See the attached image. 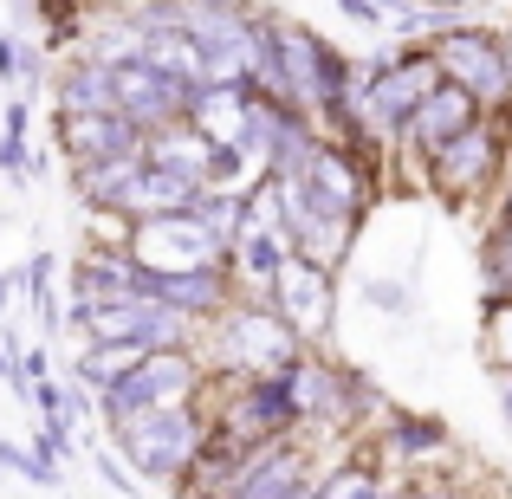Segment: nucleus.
Wrapping results in <instances>:
<instances>
[{
	"label": "nucleus",
	"mask_w": 512,
	"mask_h": 499,
	"mask_svg": "<svg viewBox=\"0 0 512 499\" xmlns=\"http://www.w3.org/2000/svg\"><path fill=\"white\" fill-rule=\"evenodd\" d=\"M59 111L65 117H78V111H117V65H104V59H78L72 72L59 78Z\"/></svg>",
	"instance_id": "nucleus-14"
},
{
	"label": "nucleus",
	"mask_w": 512,
	"mask_h": 499,
	"mask_svg": "<svg viewBox=\"0 0 512 499\" xmlns=\"http://www.w3.org/2000/svg\"><path fill=\"white\" fill-rule=\"evenodd\" d=\"M279 389H286V402H292V422H344L350 402H357L350 376L325 370V363H312V357H292L286 370H279Z\"/></svg>",
	"instance_id": "nucleus-9"
},
{
	"label": "nucleus",
	"mask_w": 512,
	"mask_h": 499,
	"mask_svg": "<svg viewBox=\"0 0 512 499\" xmlns=\"http://www.w3.org/2000/svg\"><path fill=\"white\" fill-rule=\"evenodd\" d=\"M383 487H376L370 467H338V474L318 480V499H376Z\"/></svg>",
	"instance_id": "nucleus-17"
},
{
	"label": "nucleus",
	"mask_w": 512,
	"mask_h": 499,
	"mask_svg": "<svg viewBox=\"0 0 512 499\" xmlns=\"http://www.w3.org/2000/svg\"><path fill=\"white\" fill-rule=\"evenodd\" d=\"M474 124H480V98H474L467 85H454V78H441V85H435V91H428V98L409 111L402 137H409V150L435 156L441 143H454L461 130H474Z\"/></svg>",
	"instance_id": "nucleus-8"
},
{
	"label": "nucleus",
	"mask_w": 512,
	"mask_h": 499,
	"mask_svg": "<svg viewBox=\"0 0 512 499\" xmlns=\"http://www.w3.org/2000/svg\"><path fill=\"white\" fill-rule=\"evenodd\" d=\"M435 59H441V78L467 85L480 104H487V98H512L506 46H500V33H487V26H454V33H441Z\"/></svg>",
	"instance_id": "nucleus-6"
},
{
	"label": "nucleus",
	"mask_w": 512,
	"mask_h": 499,
	"mask_svg": "<svg viewBox=\"0 0 512 499\" xmlns=\"http://www.w3.org/2000/svg\"><path fill=\"white\" fill-rule=\"evenodd\" d=\"M292 357H299V331L279 312H221V325H214L221 376H279Z\"/></svg>",
	"instance_id": "nucleus-3"
},
{
	"label": "nucleus",
	"mask_w": 512,
	"mask_h": 499,
	"mask_svg": "<svg viewBox=\"0 0 512 499\" xmlns=\"http://www.w3.org/2000/svg\"><path fill=\"white\" fill-rule=\"evenodd\" d=\"M500 396H506V415H512V370L500 376Z\"/></svg>",
	"instance_id": "nucleus-20"
},
{
	"label": "nucleus",
	"mask_w": 512,
	"mask_h": 499,
	"mask_svg": "<svg viewBox=\"0 0 512 499\" xmlns=\"http://www.w3.org/2000/svg\"><path fill=\"white\" fill-rule=\"evenodd\" d=\"M117 435H124L130 461H137L143 474L188 480L201 441H208V415H201L195 402H182V409H143V415H130V422H117Z\"/></svg>",
	"instance_id": "nucleus-1"
},
{
	"label": "nucleus",
	"mask_w": 512,
	"mask_h": 499,
	"mask_svg": "<svg viewBox=\"0 0 512 499\" xmlns=\"http://www.w3.org/2000/svg\"><path fill=\"white\" fill-rule=\"evenodd\" d=\"M273 305L279 318H286L292 331H325L331 325V279L318 260H305V253H286V266L273 273Z\"/></svg>",
	"instance_id": "nucleus-10"
},
{
	"label": "nucleus",
	"mask_w": 512,
	"mask_h": 499,
	"mask_svg": "<svg viewBox=\"0 0 512 499\" xmlns=\"http://www.w3.org/2000/svg\"><path fill=\"white\" fill-rule=\"evenodd\" d=\"M487 286H493V299L512 305V234L493 240V253H487Z\"/></svg>",
	"instance_id": "nucleus-18"
},
{
	"label": "nucleus",
	"mask_w": 512,
	"mask_h": 499,
	"mask_svg": "<svg viewBox=\"0 0 512 499\" xmlns=\"http://www.w3.org/2000/svg\"><path fill=\"white\" fill-rule=\"evenodd\" d=\"M286 499H318V480H299V487H292Z\"/></svg>",
	"instance_id": "nucleus-19"
},
{
	"label": "nucleus",
	"mask_w": 512,
	"mask_h": 499,
	"mask_svg": "<svg viewBox=\"0 0 512 499\" xmlns=\"http://www.w3.org/2000/svg\"><path fill=\"white\" fill-rule=\"evenodd\" d=\"M376 499H409V493H376Z\"/></svg>",
	"instance_id": "nucleus-22"
},
{
	"label": "nucleus",
	"mask_w": 512,
	"mask_h": 499,
	"mask_svg": "<svg viewBox=\"0 0 512 499\" xmlns=\"http://www.w3.org/2000/svg\"><path fill=\"white\" fill-rule=\"evenodd\" d=\"M500 227H506V234H512V195H506V208H500Z\"/></svg>",
	"instance_id": "nucleus-21"
},
{
	"label": "nucleus",
	"mask_w": 512,
	"mask_h": 499,
	"mask_svg": "<svg viewBox=\"0 0 512 499\" xmlns=\"http://www.w3.org/2000/svg\"><path fill=\"white\" fill-rule=\"evenodd\" d=\"M435 85H441V59H435V52H409V59H396V65H376V72L363 78V91H357V117H363V124H376V130H396V137H402L409 111H415V104H422Z\"/></svg>",
	"instance_id": "nucleus-4"
},
{
	"label": "nucleus",
	"mask_w": 512,
	"mask_h": 499,
	"mask_svg": "<svg viewBox=\"0 0 512 499\" xmlns=\"http://www.w3.org/2000/svg\"><path fill=\"white\" fill-rule=\"evenodd\" d=\"M201 383H208V376H201V363L188 357V344H182V350H150L137 370L117 376L98 396H104V415H111V422H130V415H143V409H182V402H195Z\"/></svg>",
	"instance_id": "nucleus-2"
},
{
	"label": "nucleus",
	"mask_w": 512,
	"mask_h": 499,
	"mask_svg": "<svg viewBox=\"0 0 512 499\" xmlns=\"http://www.w3.org/2000/svg\"><path fill=\"white\" fill-rule=\"evenodd\" d=\"M247 117H253V91L247 85H201L195 104H188V124L214 143V150H234L247 137Z\"/></svg>",
	"instance_id": "nucleus-12"
},
{
	"label": "nucleus",
	"mask_w": 512,
	"mask_h": 499,
	"mask_svg": "<svg viewBox=\"0 0 512 499\" xmlns=\"http://www.w3.org/2000/svg\"><path fill=\"white\" fill-rule=\"evenodd\" d=\"M59 150L72 156V163H104V156L143 150V130L130 124L124 111H78V117L59 111Z\"/></svg>",
	"instance_id": "nucleus-11"
},
{
	"label": "nucleus",
	"mask_w": 512,
	"mask_h": 499,
	"mask_svg": "<svg viewBox=\"0 0 512 499\" xmlns=\"http://www.w3.org/2000/svg\"><path fill=\"white\" fill-rule=\"evenodd\" d=\"M195 91L201 85H182V78L156 72V65H143V59L137 65H117V111H124L143 137H150V130L182 124L188 104H195Z\"/></svg>",
	"instance_id": "nucleus-7"
},
{
	"label": "nucleus",
	"mask_w": 512,
	"mask_h": 499,
	"mask_svg": "<svg viewBox=\"0 0 512 499\" xmlns=\"http://www.w3.org/2000/svg\"><path fill=\"white\" fill-rule=\"evenodd\" d=\"M143 357H150L143 344H91V350H85V363H78V376H85L91 389H111L117 376H130Z\"/></svg>",
	"instance_id": "nucleus-16"
},
{
	"label": "nucleus",
	"mask_w": 512,
	"mask_h": 499,
	"mask_svg": "<svg viewBox=\"0 0 512 499\" xmlns=\"http://www.w3.org/2000/svg\"><path fill=\"white\" fill-rule=\"evenodd\" d=\"M305 182H312V195H325L331 208H344V214L370 208V169H363L357 150H312Z\"/></svg>",
	"instance_id": "nucleus-13"
},
{
	"label": "nucleus",
	"mask_w": 512,
	"mask_h": 499,
	"mask_svg": "<svg viewBox=\"0 0 512 499\" xmlns=\"http://www.w3.org/2000/svg\"><path fill=\"white\" fill-rule=\"evenodd\" d=\"M143 169V150H124V156H104V163H72V188L91 201V208H117L130 182Z\"/></svg>",
	"instance_id": "nucleus-15"
},
{
	"label": "nucleus",
	"mask_w": 512,
	"mask_h": 499,
	"mask_svg": "<svg viewBox=\"0 0 512 499\" xmlns=\"http://www.w3.org/2000/svg\"><path fill=\"white\" fill-rule=\"evenodd\" d=\"M506 150H512V137H500V117H480L474 130H461L454 143H441V150L428 156L435 188H441V195H454V201L474 195V188H487L493 175H500Z\"/></svg>",
	"instance_id": "nucleus-5"
},
{
	"label": "nucleus",
	"mask_w": 512,
	"mask_h": 499,
	"mask_svg": "<svg viewBox=\"0 0 512 499\" xmlns=\"http://www.w3.org/2000/svg\"><path fill=\"white\" fill-rule=\"evenodd\" d=\"M428 499H454V493H428Z\"/></svg>",
	"instance_id": "nucleus-23"
}]
</instances>
